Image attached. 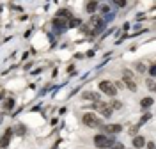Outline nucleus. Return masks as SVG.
Returning a JSON list of instances; mask_svg holds the SVG:
<instances>
[{"label": "nucleus", "instance_id": "obj_10", "mask_svg": "<svg viewBox=\"0 0 156 149\" xmlns=\"http://www.w3.org/2000/svg\"><path fill=\"white\" fill-rule=\"evenodd\" d=\"M85 9H87V13H94V11L98 9V2H96V0H90Z\"/></svg>", "mask_w": 156, "mask_h": 149}, {"label": "nucleus", "instance_id": "obj_7", "mask_svg": "<svg viewBox=\"0 0 156 149\" xmlns=\"http://www.w3.org/2000/svg\"><path fill=\"white\" fill-rule=\"evenodd\" d=\"M84 98H85V100H90V101H99V92H92V91L84 92Z\"/></svg>", "mask_w": 156, "mask_h": 149}, {"label": "nucleus", "instance_id": "obj_11", "mask_svg": "<svg viewBox=\"0 0 156 149\" xmlns=\"http://www.w3.org/2000/svg\"><path fill=\"white\" fill-rule=\"evenodd\" d=\"M140 105H142V108H149V106L153 105V98H144L140 101Z\"/></svg>", "mask_w": 156, "mask_h": 149}, {"label": "nucleus", "instance_id": "obj_5", "mask_svg": "<svg viewBox=\"0 0 156 149\" xmlns=\"http://www.w3.org/2000/svg\"><path fill=\"white\" fill-rule=\"evenodd\" d=\"M101 130L108 135H115V133H121L122 126L121 124H105V126H101Z\"/></svg>", "mask_w": 156, "mask_h": 149}, {"label": "nucleus", "instance_id": "obj_6", "mask_svg": "<svg viewBox=\"0 0 156 149\" xmlns=\"http://www.w3.org/2000/svg\"><path fill=\"white\" fill-rule=\"evenodd\" d=\"M11 135H13V130H7V131H5L4 138L0 140V149H5V147L9 146V140H11Z\"/></svg>", "mask_w": 156, "mask_h": 149}, {"label": "nucleus", "instance_id": "obj_8", "mask_svg": "<svg viewBox=\"0 0 156 149\" xmlns=\"http://www.w3.org/2000/svg\"><path fill=\"white\" fill-rule=\"evenodd\" d=\"M124 83L128 85V87L131 89V91H135L137 89V85H135V82L131 80V74H128V73H124Z\"/></svg>", "mask_w": 156, "mask_h": 149}, {"label": "nucleus", "instance_id": "obj_18", "mask_svg": "<svg viewBox=\"0 0 156 149\" xmlns=\"http://www.w3.org/2000/svg\"><path fill=\"white\" fill-rule=\"evenodd\" d=\"M113 2H115L117 7H124V5H126V0H113Z\"/></svg>", "mask_w": 156, "mask_h": 149}, {"label": "nucleus", "instance_id": "obj_3", "mask_svg": "<svg viewBox=\"0 0 156 149\" xmlns=\"http://www.w3.org/2000/svg\"><path fill=\"white\" fill-rule=\"evenodd\" d=\"M92 108H98V110H99L103 115H105V117H110V115H112V110H113L108 103H103V101H94Z\"/></svg>", "mask_w": 156, "mask_h": 149}, {"label": "nucleus", "instance_id": "obj_22", "mask_svg": "<svg viewBox=\"0 0 156 149\" xmlns=\"http://www.w3.org/2000/svg\"><path fill=\"white\" fill-rule=\"evenodd\" d=\"M145 146H147V149H154V144H153V142H145Z\"/></svg>", "mask_w": 156, "mask_h": 149}, {"label": "nucleus", "instance_id": "obj_1", "mask_svg": "<svg viewBox=\"0 0 156 149\" xmlns=\"http://www.w3.org/2000/svg\"><path fill=\"white\" fill-rule=\"evenodd\" d=\"M99 91L105 92V94H108V96H115V94H117L115 83H112L110 80H103V82H99Z\"/></svg>", "mask_w": 156, "mask_h": 149}, {"label": "nucleus", "instance_id": "obj_20", "mask_svg": "<svg viewBox=\"0 0 156 149\" xmlns=\"http://www.w3.org/2000/svg\"><path fill=\"white\" fill-rule=\"evenodd\" d=\"M147 85H149V89H154V80H153V78H151V80H149V82H147Z\"/></svg>", "mask_w": 156, "mask_h": 149}, {"label": "nucleus", "instance_id": "obj_4", "mask_svg": "<svg viewBox=\"0 0 156 149\" xmlns=\"http://www.w3.org/2000/svg\"><path fill=\"white\" fill-rule=\"evenodd\" d=\"M112 142H113V140H112V138H108L107 135H96V137H94V144H96L99 149H103V147H110Z\"/></svg>", "mask_w": 156, "mask_h": 149}, {"label": "nucleus", "instance_id": "obj_13", "mask_svg": "<svg viewBox=\"0 0 156 149\" xmlns=\"http://www.w3.org/2000/svg\"><path fill=\"white\" fill-rule=\"evenodd\" d=\"M57 16H59V18H62V16H64V18H69V20H71V13H69L68 9H62V11H59V13H57Z\"/></svg>", "mask_w": 156, "mask_h": 149}, {"label": "nucleus", "instance_id": "obj_16", "mask_svg": "<svg viewBox=\"0 0 156 149\" xmlns=\"http://www.w3.org/2000/svg\"><path fill=\"white\" fill-rule=\"evenodd\" d=\"M55 25H57V27H60V28H62V27H66V23H64V20H62V18H59V16L55 18Z\"/></svg>", "mask_w": 156, "mask_h": 149}, {"label": "nucleus", "instance_id": "obj_17", "mask_svg": "<svg viewBox=\"0 0 156 149\" xmlns=\"http://www.w3.org/2000/svg\"><path fill=\"white\" fill-rule=\"evenodd\" d=\"M78 25H80V20H73V18L69 20V23H68V27H78Z\"/></svg>", "mask_w": 156, "mask_h": 149}, {"label": "nucleus", "instance_id": "obj_23", "mask_svg": "<svg viewBox=\"0 0 156 149\" xmlns=\"http://www.w3.org/2000/svg\"><path fill=\"white\" fill-rule=\"evenodd\" d=\"M0 123H2V115H0Z\"/></svg>", "mask_w": 156, "mask_h": 149}, {"label": "nucleus", "instance_id": "obj_21", "mask_svg": "<svg viewBox=\"0 0 156 149\" xmlns=\"http://www.w3.org/2000/svg\"><path fill=\"white\" fill-rule=\"evenodd\" d=\"M149 73H151V77H154V74H156V68H154V66H151V69H149Z\"/></svg>", "mask_w": 156, "mask_h": 149}, {"label": "nucleus", "instance_id": "obj_15", "mask_svg": "<svg viewBox=\"0 0 156 149\" xmlns=\"http://www.w3.org/2000/svg\"><path fill=\"white\" fill-rule=\"evenodd\" d=\"M110 149H124V146L121 142H112L110 144Z\"/></svg>", "mask_w": 156, "mask_h": 149}, {"label": "nucleus", "instance_id": "obj_14", "mask_svg": "<svg viewBox=\"0 0 156 149\" xmlns=\"http://www.w3.org/2000/svg\"><path fill=\"white\" fill-rule=\"evenodd\" d=\"M110 106H112V108H115V110H119V108H122V103H121V101H115V100H113V101L110 103Z\"/></svg>", "mask_w": 156, "mask_h": 149}, {"label": "nucleus", "instance_id": "obj_12", "mask_svg": "<svg viewBox=\"0 0 156 149\" xmlns=\"http://www.w3.org/2000/svg\"><path fill=\"white\" fill-rule=\"evenodd\" d=\"M25 131H27V128H25L23 124H18V126L14 128V133H16V135H25Z\"/></svg>", "mask_w": 156, "mask_h": 149}, {"label": "nucleus", "instance_id": "obj_9", "mask_svg": "<svg viewBox=\"0 0 156 149\" xmlns=\"http://www.w3.org/2000/svg\"><path fill=\"white\" fill-rule=\"evenodd\" d=\"M133 146H135V147H144V146H145V138L140 137V135H137V137L133 138Z\"/></svg>", "mask_w": 156, "mask_h": 149}, {"label": "nucleus", "instance_id": "obj_19", "mask_svg": "<svg viewBox=\"0 0 156 149\" xmlns=\"http://www.w3.org/2000/svg\"><path fill=\"white\" fill-rule=\"evenodd\" d=\"M4 108H13V100H9V101H5V106H4Z\"/></svg>", "mask_w": 156, "mask_h": 149}, {"label": "nucleus", "instance_id": "obj_2", "mask_svg": "<svg viewBox=\"0 0 156 149\" xmlns=\"http://www.w3.org/2000/svg\"><path fill=\"white\" fill-rule=\"evenodd\" d=\"M82 121H84V124H85V126H89V128H99V126H101L99 117H98V115H94V114H85Z\"/></svg>", "mask_w": 156, "mask_h": 149}, {"label": "nucleus", "instance_id": "obj_24", "mask_svg": "<svg viewBox=\"0 0 156 149\" xmlns=\"http://www.w3.org/2000/svg\"><path fill=\"white\" fill-rule=\"evenodd\" d=\"M98 149H99V147H98Z\"/></svg>", "mask_w": 156, "mask_h": 149}]
</instances>
